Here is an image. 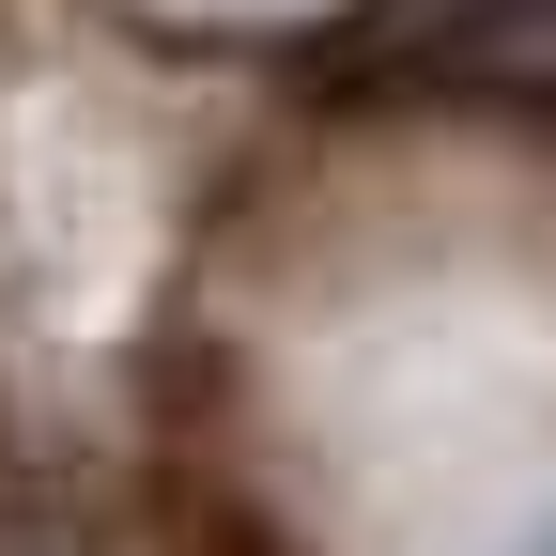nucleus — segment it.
Wrapping results in <instances>:
<instances>
[{
  "label": "nucleus",
  "mask_w": 556,
  "mask_h": 556,
  "mask_svg": "<svg viewBox=\"0 0 556 556\" xmlns=\"http://www.w3.org/2000/svg\"><path fill=\"white\" fill-rule=\"evenodd\" d=\"M356 93H541V0H371L340 31Z\"/></svg>",
  "instance_id": "1"
}]
</instances>
